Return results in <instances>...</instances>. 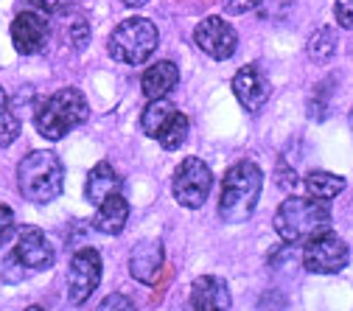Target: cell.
Segmentation results:
<instances>
[{"mask_svg":"<svg viewBox=\"0 0 353 311\" xmlns=\"http://www.w3.org/2000/svg\"><path fill=\"white\" fill-rule=\"evenodd\" d=\"M37 6L46 9L48 14H65L73 6V0H37Z\"/></svg>","mask_w":353,"mask_h":311,"instance_id":"cell-27","label":"cell"},{"mask_svg":"<svg viewBox=\"0 0 353 311\" xmlns=\"http://www.w3.org/2000/svg\"><path fill=\"white\" fill-rule=\"evenodd\" d=\"M17 185L31 205H48L65 188V168L54 152H31L17 165Z\"/></svg>","mask_w":353,"mask_h":311,"instance_id":"cell-4","label":"cell"},{"mask_svg":"<svg viewBox=\"0 0 353 311\" xmlns=\"http://www.w3.org/2000/svg\"><path fill=\"white\" fill-rule=\"evenodd\" d=\"M350 129H353V110H350Z\"/></svg>","mask_w":353,"mask_h":311,"instance_id":"cell-31","label":"cell"},{"mask_svg":"<svg viewBox=\"0 0 353 311\" xmlns=\"http://www.w3.org/2000/svg\"><path fill=\"white\" fill-rule=\"evenodd\" d=\"M303 185H305L308 197L328 202V199H334V197H339L345 191V177L331 174V171H312V174H305Z\"/></svg>","mask_w":353,"mask_h":311,"instance_id":"cell-18","label":"cell"},{"mask_svg":"<svg viewBox=\"0 0 353 311\" xmlns=\"http://www.w3.org/2000/svg\"><path fill=\"white\" fill-rule=\"evenodd\" d=\"M233 93H236L239 104L247 112H261L263 107H267L270 96H272V87H270V79L263 76V70L258 65H244L233 76Z\"/></svg>","mask_w":353,"mask_h":311,"instance_id":"cell-10","label":"cell"},{"mask_svg":"<svg viewBox=\"0 0 353 311\" xmlns=\"http://www.w3.org/2000/svg\"><path fill=\"white\" fill-rule=\"evenodd\" d=\"M210 188H213V174L199 157H185L176 165L171 191H174V199L183 208H191V210L202 208L210 197Z\"/></svg>","mask_w":353,"mask_h":311,"instance_id":"cell-7","label":"cell"},{"mask_svg":"<svg viewBox=\"0 0 353 311\" xmlns=\"http://www.w3.org/2000/svg\"><path fill=\"white\" fill-rule=\"evenodd\" d=\"M160 46L157 26L146 17L123 20L107 39V54L121 65H143Z\"/></svg>","mask_w":353,"mask_h":311,"instance_id":"cell-5","label":"cell"},{"mask_svg":"<svg viewBox=\"0 0 353 311\" xmlns=\"http://www.w3.org/2000/svg\"><path fill=\"white\" fill-rule=\"evenodd\" d=\"M336 48H339V39H336V31L331 26H320L312 37H308V59H314V62H331L336 57Z\"/></svg>","mask_w":353,"mask_h":311,"instance_id":"cell-20","label":"cell"},{"mask_svg":"<svg viewBox=\"0 0 353 311\" xmlns=\"http://www.w3.org/2000/svg\"><path fill=\"white\" fill-rule=\"evenodd\" d=\"M12 42L17 54L23 57H31V54H39L42 48H46L48 42V23L42 14L37 12H23L14 17L12 23Z\"/></svg>","mask_w":353,"mask_h":311,"instance_id":"cell-12","label":"cell"},{"mask_svg":"<svg viewBox=\"0 0 353 311\" xmlns=\"http://www.w3.org/2000/svg\"><path fill=\"white\" fill-rule=\"evenodd\" d=\"M185 138H188V118L183 115V112H174V118L163 126V132L154 138L165 152H174V149H180L183 143H185Z\"/></svg>","mask_w":353,"mask_h":311,"instance_id":"cell-21","label":"cell"},{"mask_svg":"<svg viewBox=\"0 0 353 311\" xmlns=\"http://www.w3.org/2000/svg\"><path fill=\"white\" fill-rule=\"evenodd\" d=\"M334 17H336V26L353 31V0H336L334 3Z\"/></svg>","mask_w":353,"mask_h":311,"instance_id":"cell-23","label":"cell"},{"mask_svg":"<svg viewBox=\"0 0 353 311\" xmlns=\"http://www.w3.org/2000/svg\"><path fill=\"white\" fill-rule=\"evenodd\" d=\"M258 6H261V0H225V12L233 14V17L247 14V12L258 9Z\"/></svg>","mask_w":353,"mask_h":311,"instance_id":"cell-25","label":"cell"},{"mask_svg":"<svg viewBox=\"0 0 353 311\" xmlns=\"http://www.w3.org/2000/svg\"><path fill=\"white\" fill-rule=\"evenodd\" d=\"M9 107V96H6V90H3V87H0V112H3Z\"/></svg>","mask_w":353,"mask_h":311,"instance_id":"cell-30","label":"cell"},{"mask_svg":"<svg viewBox=\"0 0 353 311\" xmlns=\"http://www.w3.org/2000/svg\"><path fill=\"white\" fill-rule=\"evenodd\" d=\"M14 255L17 261L31 272H42V270H51L54 266V247L51 241L46 239L39 228H23L20 236H17V244H14Z\"/></svg>","mask_w":353,"mask_h":311,"instance_id":"cell-11","label":"cell"},{"mask_svg":"<svg viewBox=\"0 0 353 311\" xmlns=\"http://www.w3.org/2000/svg\"><path fill=\"white\" fill-rule=\"evenodd\" d=\"M126 219H129V202L121 197V194H112L107 197L99 210H96V219H93V228L99 233H107V236H118L123 228H126Z\"/></svg>","mask_w":353,"mask_h":311,"instance_id":"cell-17","label":"cell"},{"mask_svg":"<svg viewBox=\"0 0 353 311\" xmlns=\"http://www.w3.org/2000/svg\"><path fill=\"white\" fill-rule=\"evenodd\" d=\"M14 213H12V208H6V205H0V247H3L12 236H14Z\"/></svg>","mask_w":353,"mask_h":311,"instance_id":"cell-24","label":"cell"},{"mask_svg":"<svg viewBox=\"0 0 353 311\" xmlns=\"http://www.w3.org/2000/svg\"><path fill=\"white\" fill-rule=\"evenodd\" d=\"M17 135H20V115L12 107H6L0 112V146H12Z\"/></svg>","mask_w":353,"mask_h":311,"instance_id":"cell-22","label":"cell"},{"mask_svg":"<svg viewBox=\"0 0 353 311\" xmlns=\"http://www.w3.org/2000/svg\"><path fill=\"white\" fill-rule=\"evenodd\" d=\"M272 225L281 241L300 244L331 230V208L314 197H289L286 202H281Z\"/></svg>","mask_w":353,"mask_h":311,"instance_id":"cell-3","label":"cell"},{"mask_svg":"<svg viewBox=\"0 0 353 311\" xmlns=\"http://www.w3.org/2000/svg\"><path fill=\"white\" fill-rule=\"evenodd\" d=\"M163 261H165V255H163V244L160 241H141L129 255V272H132L135 281L152 286L160 278Z\"/></svg>","mask_w":353,"mask_h":311,"instance_id":"cell-13","label":"cell"},{"mask_svg":"<svg viewBox=\"0 0 353 311\" xmlns=\"http://www.w3.org/2000/svg\"><path fill=\"white\" fill-rule=\"evenodd\" d=\"M174 112H176V107L168 99H149V104H146V110L141 115V129L146 132L149 138H157L163 132V126L174 118Z\"/></svg>","mask_w":353,"mask_h":311,"instance_id":"cell-19","label":"cell"},{"mask_svg":"<svg viewBox=\"0 0 353 311\" xmlns=\"http://www.w3.org/2000/svg\"><path fill=\"white\" fill-rule=\"evenodd\" d=\"M191 305L196 311H225L233 305L230 300V289L222 278L216 275H202L194 281L191 286Z\"/></svg>","mask_w":353,"mask_h":311,"instance_id":"cell-14","label":"cell"},{"mask_svg":"<svg viewBox=\"0 0 353 311\" xmlns=\"http://www.w3.org/2000/svg\"><path fill=\"white\" fill-rule=\"evenodd\" d=\"M70 37H73V46L76 48H84L87 42H90V26H87L84 20H76L73 28H70Z\"/></svg>","mask_w":353,"mask_h":311,"instance_id":"cell-26","label":"cell"},{"mask_svg":"<svg viewBox=\"0 0 353 311\" xmlns=\"http://www.w3.org/2000/svg\"><path fill=\"white\" fill-rule=\"evenodd\" d=\"M101 308H104V311H107V308H126V311H132V308H135V303L126 300V297H121V294H112V297H107V300L101 303Z\"/></svg>","mask_w":353,"mask_h":311,"instance_id":"cell-28","label":"cell"},{"mask_svg":"<svg viewBox=\"0 0 353 311\" xmlns=\"http://www.w3.org/2000/svg\"><path fill=\"white\" fill-rule=\"evenodd\" d=\"M121 3L126 6V9H141V6H146L149 0H121Z\"/></svg>","mask_w":353,"mask_h":311,"instance_id":"cell-29","label":"cell"},{"mask_svg":"<svg viewBox=\"0 0 353 311\" xmlns=\"http://www.w3.org/2000/svg\"><path fill=\"white\" fill-rule=\"evenodd\" d=\"M347 261H350L347 244L339 236H334L331 230L308 239L300 252V263L314 275H336L347 266Z\"/></svg>","mask_w":353,"mask_h":311,"instance_id":"cell-6","label":"cell"},{"mask_svg":"<svg viewBox=\"0 0 353 311\" xmlns=\"http://www.w3.org/2000/svg\"><path fill=\"white\" fill-rule=\"evenodd\" d=\"M112 194H121V177H118V171L107 160H101V163L93 165L90 174H87L84 197L90 199V205H101Z\"/></svg>","mask_w":353,"mask_h":311,"instance_id":"cell-15","label":"cell"},{"mask_svg":"<svg viewBox=\"0 0 353 311\" xmlns=\"http://www.w3.org/2000/svg\"><path fill=\"white\" fill-rule=\"evenodd\" d=\"M87 118H90V104L79 87H62L42 99L34 110V126L46 141H62Z\"/></svg>","mask_w":353,"mask_h":311,"instance_id":"cell-1","label":"cell"},{"mask_svg":"<svg viewBox=\"0 0 353 311\" xmlns=\"http://www.w3.org/2000/svg\"><path fill=\"white\" fill-rule=\"evenodd\" d=\"M263 188V174L252 160H239L228 168L222 180V194H219V216L228 225H241L255 213L258 197Z\"/></svg>","mask_w":353,"mask_h":311,"instance_id":"cell-2","label":"cell"},{"mask_svg":"<svg viewBox=\"0 0 353 311\" xmlns=\"http://www.w3.org/2000/svg\"><path fill=\"white\" fill-rule=\"evenodd\" d=\"M194 42L202 54H208L216 62H225L239 48V34L225 17H205L194 28Z\"/></svg>","mask_w":353,"mask_h":311,"instance_id":"cell-9","label":"cell"},{"mask_svg":"<svg viewBox=\"0 0 353 311\" xmlns=\"http://www.w3.org/2000/svg\"><path fill=\"white\" fill-rule=\"evenodd\" d=\"M176 81H180V68L174 62H157L149 70H143L141 90L146 99H165L176 87Z\"/></svg>","mask_w":353,"mask_h":311,"instance_id":"cell-16","label":"cell"},{"mask_svg":"<svg viewBox=\"0 0 353 311\" xmlns=\"http://www.w3.org/2000/svg\"><path fill=\"white\" fill-rule=\"evenodd\" d=\"M101 283V255L93 247H81L70 258L68 270V303L81 305Z\"/></svg>","mask_w":353,"mask_h":311,"instance_id":"cell-8","label":"cell"}]
</instances>
